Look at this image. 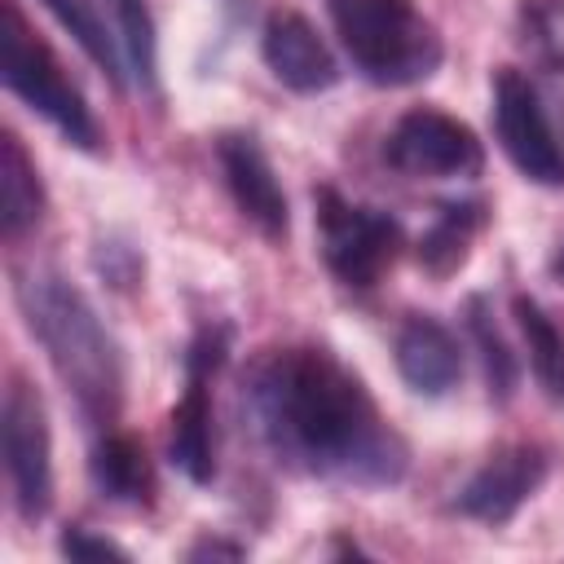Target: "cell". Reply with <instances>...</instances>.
<instances>
[{
  "label": "cell",
  "instance_id": "obj_1",
  "mask_svg": "<svg viewBox=\"0 0 564 564\" xmlns=\"http://www.w3.org/2000/svg\"><path fill=\"white\" fill-rule=\"evenodd\" d=\"M242 405L269 458L304 480L392 489L410 471V445L379 410L366 379L326 344H278L242 375Z\"/></svg>",
  "mask_w": 564,
  "mask_h": 564
},
{
  "label": "cell",
  "instance_id": "obj_2",
  "mask_svg": "<svg viewBox=\"0 0 564 564\" xmlns=\"http://www.w3.org/2000/svg\"><path fill=\"white\" fill-rule=\"evenodd\" d=\"M13 300L53 375L70 392L84 427L93 436L119 427L128 388L123 348L110 335L106 317L93 308V300L57 269H22L13 278Z\"/></svg>",
  "mask_w": 564,
  "mask_h": 564
},
{
  "label": "cell",
  "instance_id": "obj_3",
  "mask_svg": "<svg viewBox=\"0 0 564 564\" xmlns=\"http://www.w3.org/2000/svg\"><path fill=\"white\" fill-rule=\"evenodd\" d=\"M326 13L366 84L410 88L445 62V40L414 0H326Z\"/></svg>",
  "mask_w": 564,
  "mask_h": 564
},
{
  "label": "cell",
  "instance_id": "obj_4",
  "mask_svg": "<svg viewBox=\"0 0 564 564\" xmlns=\"http://www.w3.org/2000/svg\"><path fill=\"white\" fill-rule=\"evenodd\" d=\"M0 79L66 145H75L84 154H101L106 150V137H101V123H97L88 97L66 75L57 53L35 35V26L18 9V0L0 4Z\"/></svg>",
  "mask_w": 564,
  "mask_h": 564
},
{
  "label": "cell",
  "instance_id": "obj_5",
  "mask_svg": "<svg viewBox=\"0 0 564 564\" xmlns=\"http://www.w3.org/2000/svg\"><path fill=\"white\" fill-rule=\"evenodd\" d=\"M313 216H317L322 260L344 291H357V295L375 291L405 247V229L392 212L352 203L330 185L313 189Z\"/></svg>",
  "mask_w": 564,
  "mask_h": 564
},
{
  "label": "cell",
  "instance_id": "obj_6",
  "mask_svg": "<svg viewBox=\"0 0 564 564\" xmlns=\"http://www.w3.org/2000/svg\"><path fill=\"white\" fill-rule=\"evenodd\" d=\"M234 344L229 322H203L185 352V392L172 405V432H167V458L189 485H212L216 476V436H212V379L220 375Z\"/></svg>",
  "mask_w": 564,
  "mask_h": 564
},
{
  "label": "cell",
  "instance_id": "obj_7",
  "mask_svg": "<svg viewBox=\"0 0 564 564\" xmlns=\"http://www.w3.org/2000/svg\"><path fill=\"white\" fill-rule=\"evenodd\" d=\"M0 436H4V471L13 489V507L26 524L48 516L53 502V432L44 397L26 383V375H9L4 405H0Z\"/></svg>",
  "mask_w": 564,
  "mask_h": 564
},
{
  "label": "cell",
  "instance_id": "obj_8",
  "mask_svg": "<svg viewBox=\"0 0 564 564\" xmlns=\"http://www.w3.org/2000/svg\"><path fill=\"white\" fill-rule=\"evenodd\" d=\"M383 163L401 176L471 181L485 167V145L471 132V123H463L436 106H414L388 128Z\"/></svg>",
  "mask_w": 564,
  "mask_h": 564
},
{
  "label": "cell",
  "instance_id": "obj_9",
  "mask_svg": "<svg viewBox=\"0 0 564 564\" xmlns=\"http://www.w3.org/2000/svg\"><path fill=\"white\" fill-rule=\"evenodd\" d=\"M494 132L516 172L533 185H564V145L533 79L516 66L494 70Z\"/></svg>",
  "mask_w": 564,
  "mask_h": 564
},
{
  "label": "cell",
  "instance_id": "obj_10",
  "mask_svg": "<svg viewBox=\"0 0 564 564\" xmlns=\"http://www.w3.org/2000/svg\"><path fill=\"white\" fill-rule=\"evenodd\" d=\"M551 471V458L542 445L533 441H511V445H498L467 480L463 489L454 494V511L463 520H476V524H507L516 520V511L542 489Z\"/></svg>",
  "mask_w": 564,
  "mask_h": 564
},
{
  "label": "cell",
  "instance_id": "obj_11",
  "mask_svg": "<svg viewBox=\"0 0 564 564\" xmlns=\"http://www.w3.org/2000/svg\"><path fill=\"white\" fill-rule=\"evenodd\" d=\"M216 163H220V181L238 207V216L269 242H282L291 234V203L286 189L278 185V172L260 145L256 132L247 128H229L216 137Z\"/></svg>",
  "mask_w": 564,
  "mask_h": 564
},
{
  "label": "cell",
  "instance_id": "obj_12",
  "mask_svg": "<svg viewBox=\"0 0 564 564\" xmlns=\"http://www.w3.org/2000/svg\"><path fill=\"white\" fill-rule=\"evenodd\" d=\"M260 57H264L269 75L282 88L300 93V97H313V93H326V88L339 84V62H335L330 44L295 9H278V13L264 18Z\"/></svg>",
  "mask_w": 564,
  "mask_h": 564
},
{
  "label": "cell",
  "instance_id": "obj_13",
  "mask_svg": "<svg viewBox=\"0 0 564 564\" xmlns=\"http://www.w3.org/2000/svg\"><path fill=\"white\" fill-rule=\"evenodd\" d=\"M392 357H397V375L419 397H445L463 379V344L432 313H410L397 326Z\"/></svg>",
  "mask_w": 564,
  "mask_h": 564
},
{
  "label": "cell",
  "instance_id": "obj_14",
  "mask_svg": "<svg viewBox=\"0 0 564 564\" xmlns=\"http://www.w3.org/2000/svg\"><path fill=\"white\" fill-rule=\"evenodd\" d=\"M88 480L115 507H150L154 502V489H159L145 441L132 436V432H123V427H110V432H101L93 441Z\"/></svg>",
  "mask_w": 564,
  "mask_h": 564
},
{
  "label": "cell",
  "instance_id": "obj_15",
  "mask_svg": "<svg viewBox=\"0 0 564 564\" xmlns=\"http://www.w3.org/2000/svg\"><path fill=\"white\" fill-rule=\"evenodd\" d=\"M485 220H489V203L485 198H449V203H441L436 216L427 220V229L414 242L419 269L427 278H436V282L454 278L467 264L471 242L485 229Z\"/></svg>",
  "mask_w": 564,
  "mask_h": 564
},
{
  "label": "cell",
  "instance_id": "obj_16",
  "mask_svg": "<svg viewBox=\"0 0 564 564\" xmlns=\"http://www.w3.org/2000/svg\"><path fill=\"white\" fill-rule=\"evenodd\" d=\"M44 207H48V194H44L35 159L18 141V132H4L0 137V234L4 242L26 238L44 220Z\"/></svg>",
  "mask_w": 564,
  "mask_h": 564
},
{
  "label": "cell",
  "instance_id": "obj_17",
  "mask_svg": "<svg viewBox=\"0 0 564 564\" xmlns=\"http://www.w3.org/2000/svg\"><path fill=\"white\" fill-rule=\"evenodd\" d=\"M57 26L84 48V57L115 84L123 88V70H128V57H123V40H119V26H115V13H110V0H40Z\"/></svg>",
  "mask_w": 564,
  "mask_h": 564
},
{
  "label": "cell",
  "instance_id": "obj_18",
  "mask_svg": "<svg viewBox=\"0 0 564 564\" xmlns=\"http://www.w3.org/2000/svg\"><path fill=\"white\" fill-rule=\"evenodd\" d=\"M511 317L520 326L524 352H529V370L538 379V388L564 405V330L555 326V317L533 300V295H516L511 300Z\"/></svg>",
  "mask_w": 564,
  "mask_h": 564
},
{
  "label": "cell",
  "instance_id": "obj_19",
  "mask_svg": "<svg viewBox=\"0 0 564 564\" xmlns=\"http://www.w3.org/2000/svg\"><path fill=\"white\" fill-rule=\"evenodd\" d=\"M463 322H467V335H471V348L480 357V375H485V392L494 405H507L520 388V361L507 344V335L498 330L494 322V308L485 295H471L467 308H463Z\"/></svg>",
  "mask_w": 564,
  "mask_h": 564
},
{
  "label": "cell",
  "instance_id": "obj_20",
  "mask_svg": "<svg viewBox=\"0 0 564 564\" xmlns=\"http://www.w3.org/2000/svg\"><path fill=\"white\" fill-rule=\"evenodd\" d=\"M524 44L546 70H564V4L560 0H524L520 9Z\"/></svg>",
  "mask_w": 564,
  "mask_h": 564
},
{
  "label": "cell",
  "instance_id": "obj_21",
  "mask_svg": "<svg viewBox=\"0 0 564 564\" xmlns=\"http://www.w3.org/2000/svg\"><path fill=\"white\" fill-rule=\"evenodd\" d=\"M93 264H97V273H101L110 286H137V282H141V269H145L141 251H137L132 242H123V238H106V242H97Z\"/></svg>",
  "mask_w": 564,
  "mask_h": 564
},
{
  "label": "cell",
  "instance_id": "obj_22",
  "mask_svg": "<svg viewBox=\"0 0 564 564\" xmlns=\"http://www.w3.org/2000/svg\"><path fill=\"white\" fill-rule=\"evenodd\" d=\"M57 551H62L66 560H119V564L132 560L128 546H119L115 538L93 533V529H84V524H66L62 538H57Z\"/></svg>",
  "mask_w": 564,
  "mask_h": 564
},
{
  "label": "cell",
  "instance_id": "obj_23",
  "mask_svg": "<svg viewBox=\"0 0 564 564\" xmlns=\"http://www.w3.org/2000/svg\"><path fill=\"white\" fill-rule=\"evenodd\" d=\"M189 560H242L247 555V546L242 542H220V538H203V542H194L189 551H185Z\"/></svg>",
  "mask_w": 564,
  "mask_h": 564
},
{
  "label": "cell",
  "instance_id": "obj_24",
  "mask_svg": "<svg viewBox=\"0 0 564 564\" xmlns=\"http://www.w3.org/2000/svg\"><path fill=\"white\" fill-rule=\"evenodd\" d=\"M551 269H555V278H560V282H564V242H560V247H555V260H551Z\"/></svg>",
  "mask_w": 564,
  "mask_h": 564
}]
</instances>
